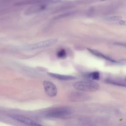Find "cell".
<instances>
[{
	"mask_svg": "<svg viewBox=\"0 0 126 126\" xmlns=\"http://www.w3.org/2000/svg\"><path fill=\"white\" fill-rule=\"evenodd\" d=\"M85 76L86 77L92 80H98L100 78V74L98 71H93L87 73Z\"/></svg>",
	"mask_w": 126,
	"mask_h": 126,
	"instance_id": "cell-11",
	"label": "cell"
},
{
	"mask_svg": "<svg viewBox=\"0 0 126 126\" xmlns=\"http://www.w3.org/2000/svg\"><path fill=\"white\" fill-rule=\"evenodd\" d=\"M106 81L108 83L112 84L113 85L120 86H126L125 79H120L118 78H108Z\"/></svg>",
	"mask_w": 126,
	"mask_h": 126,
	"instance_id": "cell-9",
	"label": "cell"
},
{
	"mask_svg": "<svg viewBox=\"0 0 126 126\" xmlns=\"http://www.w3.org/2000/svg\"><path fill=\"white\" fill-rule=\"evenodd\" d=\"M43 87L45 93L51 97L56 95L57 94V89L56 86L51 82L49 81H44L43 82Z\"/></svg>",
	"mask_w": 126,
	"mask_h": 126,
	"instance_id": "cell-5",
	"label": "cell"
},
{
	"mask_svg": "<svg viewBox=\"0 0 126 126\" xmlns=\"http://www.w3.org/2000/svg\"></svg>",
	"mask_w": 126,
	"mask_h": 126,
	"instance_id": "cell-15",
	"label": "cell"
},
{
	"mask_svg": "<svg viewBox=\"0 0 126 126\" xmlns=\"http://www.w3.org/2000/svg\"><path fill=\"white\" fill-rule=\"evenodd\" d=\"M57 56L59 58L63 59L66 56V51L64 49H61L59 51H58L57 53Z\"/></svg>",
	"mask_w": 126,
	"mask_h": 126,
	"instance_id": "cell-12",
	"label": "cell"
},
{
	"mask_svg": "<svg viewBox=\"0 0 126 126\" xmlns=\"http://www.w3.org/2000/svg\"><path fill=\"white\" fill-rule=\"evenodd\" d=\"M119 23H120V24H121L122 25H125V21L120 20L119 21Z\"/></svg>",
	"mask_w": 126,
	"mask_h": 126,
	"instance_id": "cell-14",
	"label": "cell"
},
{
	"mask_svg": "<svg viewBox=\"0 0 126 126\" xmlns=\"http://www.w3.org/2000/svg\"><path fill=\"white\" fill-rule=\"evenodd\" d=\"M70 113V109L67 107H61L52 108L45 112L46 117L53 118H60L65 117Z\"/></svg>",
	"mask_w": 126,
	"mask_h": 126,
	"instance_id": "cell-2",
	"label": "cell"
},
{
	"mask_svg": "<svg viewBox=\"0 0 126 126\" xmlns=\"http://www.w3.org/2000/svg\"><path fill=\"white\" fill-rule=\"evenodd\" d=\"M121 19V17L118 16H114L109 17L106 18L107 20L110 21H119Z\"/></svg>",
	"mask_w": 126,
	"mask_h": 126,
	"instance_id": "cell-13",
	"label": "cell"
},
{
	"mask_svg": "<svg viewBox=\"0 0 126 126\" xmlns=\"http://www.w3.org/2000/svg\"><path fill=\"white\" fill-rule=\"evenodd\" d=\"M58 41L57 39H49L44 41H41L39 42L28 45L24 47L25 50H33L38 49H41L43 48H46L52 46L56 44Z\"/></svg>",
	"mask_w": 126,
	"mask_h": 126,
	"instance_id": "cell-3",
	"label": "cell"
},
{
	"mask_svg": "<svg viewBox=\"0 0 126 126\" xmlns=\"http://www.w3.org/2000/svg\"><path fill=\"white\" fill-rule=\"evenodd\" d=\"M73 86L78 91L87 92L96 91L99 88V84L92 80L79 81L74 83Z\"/></svg>",
	"mask_w": 126,
	"mask_h": 126,
	"instance_id": "cell-1",
	"label": "cell"
},
{
	"mask_svg": "<svg viewBox=\"0 0 126 126\" xmlns=\"http://www.w3.org/2000/svg\"><path fill=\"white\" fill-rule=\"evenodd\" d=\"M48 74L53 78H56L59 80H71L75 79V77L71 75H64V74H60L58 73H55L53 72H48Z\"/></svg>",
	"mask_w": 126,
	"mask_h": 126,
	"instance_id": "cell-7",
	"label": "cell"
},
{
	"mask_svg": "<svg viewBox=\"0 0 126 126\" xmlns=\"http://www.w3.org/2000/svg\"><path fill=\"white\" fill-rule=\"evenodd\" d=\"M8 116L14 120L26 125L34 126L41 125L33 120L21 115L16 114H9Z\"/></svg>",
	"mask_w": 126,
	"mask_h": 126,
	"instance_id": "cell-4",
	"label": "cell"
},
{
	"mask_svg": "<svg viewBox=\"0 0 126 126\" xmlns=\"http://www.w3.org/2000/svg\"><path fill=\"white\" fill-rule=\"evenodd\" d=\"M68 98L71 101L78 102L85 101L89 98V96L83 93L74 92L70 93L68 95Z\"/></svg>",
	"mask_w": 126,
	"mask_h": 126,
	"instance_id": "cell-6",
	"label": "cell"
},
{
	"mask_svg": "<svg viewBox=\"0 0 126 126\" xmlns=\"http://www.w3.org/2000/svg\"><path fill=\"white\" fill-rule=\"evenodd\" d=\"M88 50L90 52H91L92 54H93V55H94V56H96L97 57L104 59L105 60H108V61H110L111 62H112V63H115L117 62L115 60H114V59H112V58H110V57H108V56H107L102 54L101 53L99 52V51H98L97 50L92 49H89V48H88Z\"/></svg>",
	"mask_w": 126,
	"mask_h": 126,
	"instance_id": "cell-8",
	"label": "cell"
},
{
	"mask_svg": "<svg viewBox=\"0 0 126 126\" xmlns=\"http://www.w3.org/2000/svg\"><path fill=\"white\" fill-rule=\"evenodd\" d=\"M46 8V5L44 4H40L33 6L29 8L27 11V13L32 14L42 11Z\"/></svg>",
	"mask_w": 126,
	"mask_h": 126,
	"instance_id": "cell-10",
	"label": "cell"
}]
</instances>
